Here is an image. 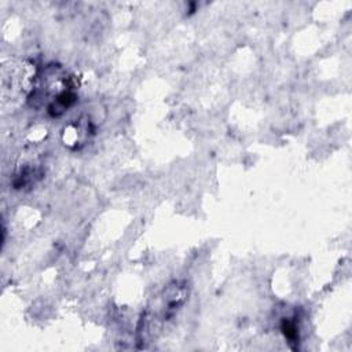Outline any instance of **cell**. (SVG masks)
I'll list each match as a JSON object with an SVG mask.
<instances>
[{
  "label": "cell",
  "instance_id": "1",
  "mask_svg": "<svg viewBox=\"0 0 352 352\" xmlns=\"http://www.w3.org/2000/svg\"><path fill=\"white\" fill-rule=\"evenodd\" d=\"M283 336L287 338V341L292 343H299V328L295 320L283 319L282 325H281Z\"/></svg>",
  "mask_w": 352,
  "mask_h": 352
}]
</instances>
